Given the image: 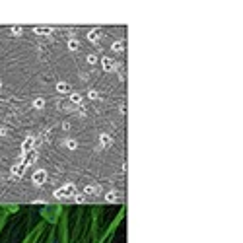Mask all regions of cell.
<instances>
[{"instance_id": "obj_6", "label": "cell", "mask_w": 243, "mask_h": 243, "mask_svg": "<svg viewBox=\"0 0 243 243\" xmlns=\"http://www.w3.org/2000/svg\"><path fill=\"white\" fill-rule=\"evenodd\" d=\"M33 105H35V107H37V109H41V107H43V105H45V101H43V99H41V97H37V99H35V101H33Z\"/></svg>"}, {"instance_id": "obj_1", "label": "cell", "mask_w": 243, "mask_h": 243, "mask_svg": "<svg viewBox=\"0 0 243 243\" xmlns=\"http://www.w3.org/2000/svg\"><path fill=\"white\" fill-rule=\"evenodd\" d=\"M74 195H76L74 185H64L62 189H58L57 192H54V196H57V199H66V196H74Z\"/></svg>"}, {"instance_id": "obj_12", "label": "cell", "mask_w": 243, "mask_h": 243, "mask_svg": "<svg viewBox=\"0 0 243 243\" xmlns=\"http://www.w3.org/2000/svg\"><path fill=\"white\" fill-rule=\"evenodd\" d=\"M0 88H2V82H0Z\"/></svg>"}, {"instance_id": "obj_9", "label": "cell", "mask_w": 243, "mask_h": 243, "mask_svg": "<svg viewBox=\"0 0 243 243\" xmlns=\"http://www.w3.org/2000/svg\"><path fill=\"white\" fill-rule=\"evenodd\" d=\"M12 33L14 35H20L21 33V27H12Z\"/></svg>"}, {"instance_id": "obj_4", "label": "cell", "mask_w": 243, "mask_h": 243, "mask_svg": "<svg viewBox=\"0 0 243 243\" xmlns=\"http://www.w3.org/2000/svg\"><path fill=\"white\" fill-rule=\"evenodd\" d=\"M35 33L37 35H49L51 29H49V27H35Z\"/></svg>"}, {"instance_id": "obj_11", "label": "cell", "mask_w": 243, "mask_h": 243, "mask_svg": "<svg viewBox=\"0 0 243 243\" xmlns=\"http://www.w3.org/2000/svg\"><path fill=\"white\" fill-rule=\"evenodd\" d=\"M66 146H68V148H76V142H72V140H68V142H66Z\"/></svg>"}, {"instance_id": "obj_8", "label": "cell", "mask_w": 243, "mask_h": 243, "mask_svg": "<svg viewBox=\"0 0 243 243\" xmlns=\"http://www.w3.org/2000/svg\"><path fill=\"white\" fill-rule=\"evenodd\" d=\"M97 35H99V31H90V35H88V37H90L91 41H94V39H97Z\"/></svg>"}, {"instance_id": "obj_7", "label": "cell", "mask_w": 243, "mask_h": 243, "mask_svg": "<svg viewBox=\"0 0 243 243\" xmlns=\"http://www.w3.org/2000/svg\"><path fill=\"white\" fill-rule=\"evenodd\" d=\"M57 90H58V91H68V84H64V82H61V84L57 86Z\"/></svg>"}, {"instance_id": "obj_5", "label": "cell", "mask_w": 243, "mask_h": 243, "mask_svg": "<svg viewBox=\"0 0 243 243\" xmlns=\"http://www.w3.org/2000/svg\"><path fill=\"white\" fill-rule=\"evenodd\" d=\"M103 68H105V70H111V68H113V62L109 61V58H105V61H103Z\"/></svg>"}, {"instance_id": "obj_3", "label": "cell", "mask_w": 243, "mask_h": 243, "mask_svg": "<svg viewBox=\"0 0 243 243\" xmlns=\"http://www.w3.org/2000/svg\"><path fill=\"white\" fill-rule=\"evenodd\" d=\"M33 144H35L33 136H27V138L24 140V146H21V154H27V152H31V148H33Z\"/></svg>"}, {"instance_id": "obj_10", "label": "cell", "mask_w": 243, "mask_h": 243, "mask_svg": "<svg viewBox=\"0 0 243 243\" xmlns=\"http://www.w3.org/2000/svg\"><path fill=\"white\" fill-rule=\"evenodd\" d=\"M68 47H70V49H76V47H78V43H76V41H74V39H72V41H70V43H68Z\"/></svg>"}, {"instance_id": "obj_2", "label": "cell", "mask_w": 243, "mask_h": 243, "mask_svg": "<svg viewBox=\"0 0 243 243\" xmlns=\"http://www.w3.org/2000/svg\"><path fill=\"white\" fill-rule=\"evenodd\" d=\"M45 181H47V171H45V169H37V171L33 173V183L35 185H43Z\"/></svg>"}]
</instances>
